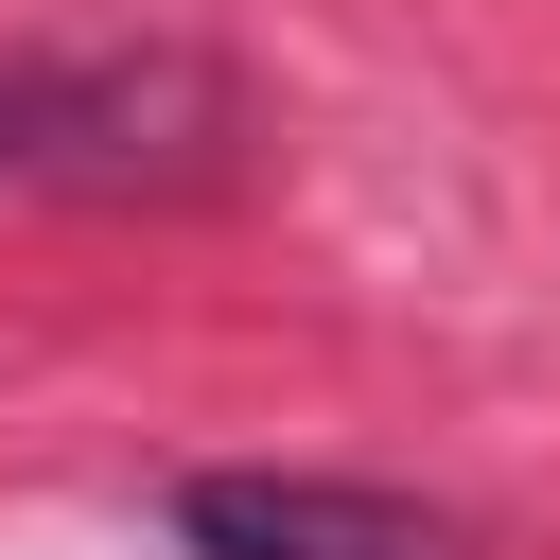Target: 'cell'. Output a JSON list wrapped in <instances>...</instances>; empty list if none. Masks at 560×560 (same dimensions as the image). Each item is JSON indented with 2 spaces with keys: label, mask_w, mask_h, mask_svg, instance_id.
Returning <instances> with one entry per match:
<instances>
[{
  "label": "cell",
  "mask_w": 560,
  "mask_h": 560,
  "mask_svg": "<svg viewBox=\"0 0 560 560\" xmlns=\"http://www.w3.org/2000/svg\"><path fill=\"white\" fill-rule=\"evenodd\" d=\"M175 560H472V525L368 472H192Z\"/></svg>",
  "instance_id": "cell-2"
},
{
  "label": "cell",
  "mask_w": 560,
  "mask_h": 560,
  "mask_svg": "<svg viewBox=\"0 0 560 560\" xmlns=\"http://www.w3.org/2000/svg\"><path fill=\"white\" fill-rule=\"evenodd\" d=\"M262 158V105L192 35H0V192L192 210Z\"/></svg>",
  "instance_id": "cell-1"
}]
</instances>
